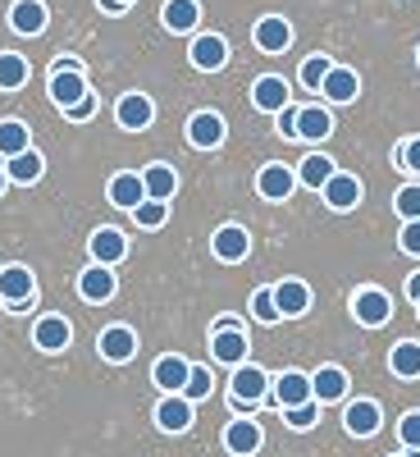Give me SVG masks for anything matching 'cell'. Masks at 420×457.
Listing matches in <instances>:
<instances>
[{
    "label": "cell",
    "mask_w": 420,
    "mask_h": 457,
    "mask_svg": "<svg viewBox=\"0 0 420 457\" xmlns=\"http://www.w3.org/2000/svg\"><path fill=\"white\" fill-rule=\"evenodd\" d=\"M37 293V279L28 265H10V270H0V302H5L10 312H23Z\"/></svg>",
    "instance_id": "cell-1"
},
{
    "label": "cell",
    "mask_w": 420,
    "mask_h": 457,
    "mask_svg": "<svg viewBox=\"0 0 420 457\" xmlns=\"http://www.w3.org/2000/svg\"><path fill=\"white\" fill-rule=\"evenodd\" d=\"M352 316L361 320V325H370V329H379L389 316H393V302H389V293L384 288H361L357 297H352Z\"/></svg>",
    "instance_id": "cell-2"
},
{
    "label": "cell",
    "mask_w": 420,
    "mask_h": 457,
    "mask_svg": "<svg viewBox=\"0 0 420 457\" xmlns=\"http://www.w3.org/2000/svg\"><path fill=\"white\" fill-rule=\"evenodd\" d=\"M292 187H297V174H292L288 165H279V161H270V165L256 174V193H260L265 202H288Z\"/></svg>",
    "instance_id": "cell-3"
},
{
    "label": "cell",
    "mask_w": 420,
    "mask_h": 457,
    "mask_svg": "<svg viewBox=\"0 0 420 457\" xmlns=\"http://www.w3.org/2000/svg\"><path fill=\"white\" fill-rule=\"evenodd\" d=\"M87 96V79H83V69H51V101L60 110L69 105H78Z\"/></svg>",
    "instance_id": "cell-4"
},
{
    "label": "cell",
    "mask_w": 420,
    "mask_h": 457,
    "mask_svg": "<svg viewBox=\"0 0 420 457\" xmlns=\"http://www.w3.org/2000/svg\"><path fill=\"white\" fill-rule=\"evenodd\" d=\"M114 120H119V129L137 133V129H146L151 120H156V105H151V96H142V92H128V96H119V105H114Z\"/></svg>",
    "instance_id": "cell-5"
},
{
    "label": "cell",
    "mask_w": 420,
    "mask_h": 457,
    "mask_svg": "<svg viewBox=\"0 0 420 457\" xmlns=\"http://www.w3.org/2000/svg\"><path fill=\"white\" fill-rule=\"evenodd\" d=\"M156 426L169 430V435H183L187 426H193V403H187L183 394H165L161 407H156Z\"/></svg>",
    "instance_id": "cell-6"
},
{
    "label": "cell",
    "mask_w": 420,
    "mask_h": 457,
    "mask_svg": "<svg viewBox=\"0 0 420 457\" xmlns=\"http://www.w3.org/2000/svg\"><path fill=\"white\" fill-rule=\"evenodd\" d=\"M210 357L224 366H243L247 361V334L243 329H215L210 334Z\"/></svg>",
    "instance_id": "cell-7"
},
{
    "label": "cell",
    "mask_w": 420,
    "mask_h": 457,
    "mask_svg": "<svg viewBox=\"0 0 420 457\" xmlns=\"http://www.w3.org/2000/svg\"><path fill=\"white\" fill-rule=\"evenodd\" d=\"M187 142L202 146V151L219 146V142H224V120H219L215 110H197L193 120H187Z\"/></svg>",
    "instance_id": "cell-8"
},
{
    "label": "cell",
    "mask_w": 420,
    "mask_h": 457,
    "mask_svg": "<svg viewBox=\"0 0 420 457\" xmlns=\"http://www.w3.org/2000/svg\"><path fill=\"white\" fill-rule=\"evenodd\" d=\"M210 247H215L219 261H243V256L251 252V238H247V228H243V224H224V228H215Z\"/></svg>",
    "instance_id": "cell-9"
},
{
    "label": "cell",
    "mask_w": 420,
    "mask_h": 457,
    "mask_svg": "<svg viewBox=\"0 0 420 457\" xmlns=\"http://www.w3.org/2000/svg\"><path fill=\"white\" fill-rule=\"evenodd\" d=\"M124 256H128V238L119 228H96L92 234V261L96 265H119Z\"/></svg>",
    "instance_id": "cell-10"
},
{
    "label": "cell",
    "mask_w": 420,
    "mask_h": 457,
    "mask_svg": "<svg viewBox=\"0 0 420 457\" xmlns=\"http://www.w3.org/2000/svg\"><path fill=\"white\" fill-rule=\"evenodd\" d=\"M69 320L64 316H42V320H37L32 325V343H37V348H42V353H60V348H69Z\"/></svg>",
    "instance_id": "cell-11"
},
{
    "label": "cell",
    "mask_w": 420,
    "mask_h": 457,
    "mask_svg": "<svg viewBox=\"0 0 420 457\" xmlns=\"http://www.w3.org/2000/svg\"><path fill=\"white\" fill-rule=\"evenodd\" d=\"M187 55H193V64H197L202 73H215V69H224V60H228V46H224V37H215V32H202Z\"/></svg>",
    "instance_id": "cell-12"
},
{
    "label": "cell",
    "mask_w": 420,
    "mask_h": 457,
    "mask_svg": "<svg viewBox=\"0 0 420 457\" xmlns=\"http://www.w3.org/2000/svg\"><path fill=\"white\" fill-rule=\"evenodd\" d=\"M133 353H137V334L128 325H110L101 334V357L105 361H133Z\"/></svg>",
    "instance_id": "cell-13"
},
{
    "label": "cell",
    "mask_w": 420,
    "mask_h": 457,
    "mask_svg": "<svg viewBox=\"0 0 420 457\" xmlns=\"http://www.w3.org/2000/svg\"><path fill=\"white\" fill-rule=\"evenodd\" d=\"M265 389H270V375H265L260 366H251V361L234 366V398L260 403V398H265Z\"/></svg>",
    "instance_id": "cell-14"
},
{
    "label": "cell",
    "mask_w": 420,
    "mask_h": 457,
    "mask_svg": "<svg viewBox=\"0 0 420 457\" xmlns=\"http://www.w3.org/2000/svg\"><path fill=\"white\" fill-rule=\"evenodd\" d=\"M251 37H256V46H260V51L279 55V51H288V42H292V28H288V19L270 14V19H260V23H256Z\"/></svg>",
    "instance_id": "cell-15"
},
{
    "label": "cell",
    "mask_w": 420,
    "mask_h": 457,
    "mask_svg": "<svg viewBox=\"0 0 420 457\" xmlns=\"http://www.w3.org/2000/svg\"><path fill=\"white\" fill-rule=\"evenodd\" d=\"M110 202L119 206V211H137V206L146 202L142 174H114V179H110Z\"/></svg>",
    "instance_id": "cell-16"
},
{
    "label": "cell",
    "mask_w": 420,
    "mask_h": 457,
    "mask_svg": "<svg viewBox=\"0 0 420 457\" xmlns=\"http://www.w3.org/2000/svg\"><path fill=\"white\" fill-rule=\"evenodd\" d=\"M275 307H279V316H307L311 312V288L301 279H284L275 288Z\"/></svg>",
    "instance_id": "cell-17"
},
{
    "label": "cell",
    "mask_w": 420,
    "mask_h": 457,
    "mask_svg": "<svg viewBox=\"0 0 420 457\" xmlns=\"http://www.w3.org/2000/svg\"><path fill=\"white\" fill-rule=\"evenodd\" d=\"M275 403L279 407H301V403H311V379L301 375V370H284L275 379Z\"/></svg>",
    "instance_id": "cell-18"
},
{
    "label": "cell",
    "mask_w": 420,
    "mask_h": 457,
    "mask_svg": "<svg viewBox=\"0 0 420 457\" xmlns=\"http://www.w3.org/2000/svg\"><path fill=\"white\" fill-rule=\"evenodd\" d=\"M342 394H348V370L320 366V370L311 375V398H316V403H338Z\"/></svg>",
    "instance_id": "cell-19"
},
{
    "label": "cell",
    "mask_w": 420,
    "mask_h": 457,
    "mask_svg": "<svg viewBox=\"0 0 420 457\" xmlns=\"http://www.w3.org/2000/svg\"><path fill=\"white\" fill-rule=\"evenodd\" d=\"M320 193H325V202H329L334 211H352V206L361 202V179H352V174H334V179L320 187Z\"/></svg>",
    "instance_id": "cell-20"
},
{
    "label": "cell",
    "mask_w": 420,
    "mask_h": 457,
    "mask_svg": "<svg viewBox=\"0 0 420 457\" xmlns=\"http://www.w3.org/2000/svg\"><path fill=\"white\" fill-rule=\"evenodd\" d=\"M251 101H256V110L279 114V110L288 105V83H284V79H275V73H265V79H256V83H251Z\"/></svg>",
    "instance_id": "cell-21"
},
{
    "label": "cell",
    "mask_w": 420,
    "mask_h": 457,
    "mask_svg": "<svg viewBox=\"0 0 420 457\" xmlns=\"http://www.w3.org/2000/svg\"><path fill=\"white\" fill-rule=\"evenodd\" d=\"M78 293H83V302H110L114 297L110 265H87V270L78 275Z\"/></svg>",
    "instance_id": "cell-22"
},
{
    "label": "cell",
    "mask_w": 420,
    "mask_h": 457,
    "mask_svg": "<svg viewBox=\"0 0 420 457\" xmlns=\"http://www.w3.org/2000/svg\"><path fill=\"white\" fill-rule=\"evenodd\" d=\"M224 448L234 453V457H251V453L260 448V426H256V421H228Z\"/></svg>",
    "instance_id": "cell-23"
},
{
    "label": "cell",
    "mask_w": 420,
    "mask_h": 457,
    "mask_svg": "<svg viewBox=\"0 0 420 457\" xmlns=\"http://www.w3.org/2000/svg\"><path fill=\"white\" fill-rule=\"evenodd\" d=\"M329 133H334V114H329L325 105H301V114H297V137L320 142V137H329Z\"/></svg>",
    "instance_id": "cell-24"
},
{
    "label": "cell",
    "mask_w": 420,
    "mask_h": 457,
    "mask_svg": "<svg viewBox=\"0 0 420 457\" xmlns=\"http://www.w3.org/2000/svg\"><path fill=\"white\" fill-rule=\"evenodd\" d=\"M10 23H14V32H23V37H37V32L46 28V5H42V0H14Z\"/></svg>",
    "instance_id": "cell-25"
},
{
    "label": "cell",
    "mask_w": 420,
    "mask_h": 457,
    "mask_svg": "<svg viewBox=\"0 0 420 457\" xmlns=\"http://www.w3.org/2000/svg\"><path fill=\"white\" fill-rule=\"evenodd\" d=\"M187 375H193V366H187L183 357H161V361H156V370H151V379H156V385H161L165 394H183Z\"/></svg>",
    "instance_id": "cell-26"
},
{
    "label": "cell",
    "mask_w": 420,
    "mask_h": 457,
    "mask_svg": "<svg viewBox=\"0 0 420 457\" xmlns=\"http://www.w3.org/2000/svg\"><path fill=\"white\" fill-rule=\"evenodd\" d=\"M320 92L329 96V101H342V105H348V101H357V92H361V83H357V73L352 69H329L325 73V83H320Z\"/></svg>",
    "instance_id": "cell-27"
},
{
    "label": "cell",
    "mask_w": 420,
    "mask_h": 457,
    "mask_svg": "<svg viewBox=\"0 0 420 457\" xmlns=\"http://www.w3.org/2000/svg\"><path fill=\"white\" fill-rule=\"evenodd\" d=\"M142 183H146V202H169L178 193V174L169 165H146Z\"/></svg>",
    "instance_id": "cell-28"
},
{
    "label": "cell",
    "mask_w": 420,
    "mask_h": 457,
    "mask_svg": "<svg viewBox=\"0 0 420 457\" xmlns=\"http://www.w3.org/2000/svg\"><path fill=\"white\" fill-rule=\"evenodd\" d=\"M342 426H348V435H357V439L375 435V430H379V403H370V398L352 403L348 416H342Z\"/></svg>",
    "instance_id": "cell-29"
},
{
    "label": "cell",
    "mask_w": 420,
    "mask_h": 457,
    "mask_svg": "<svg viewBox=\"0 0 420 457\" xmlns=\"http://www.w3.org/2000/svg\"><path fill=\"white\" fill-rule=\"evenodd\" d=\"M161 19H165L169 32H193L202 23V5H197V0H169Z\"/></svg>",
    "instance_id": "cell-30"
},
{
    "label": "cell",
    "mask_w": 420,
    "mask_h": 457,
    "mask_svg": "<svg viewBox=\"0 0 420 457\" xmlns=\"http://www.w3.org/2000/svg\"><path fill=\"white\" fill-rule=\"evenodd\" d=\"M389 366H393V375H402V379H416V375H420V343H416V338H402V343H393Z\"/></svg>",
    "instance_id": "cell-31"
},
{
    "label": "cell",
    "mask_w": 420,
    "mask_h": 457,
    "mask_svg": "<svg viewBox=\"0 0 420 457\" xmlns=\"http://www.w3.org/2000/svg\"><path fill=\"white\" fill-rule=\"evenodd\" d=\"M23 83H28V60L5 51V55H0V92H19Z\"/></svg>",
    "instance_id": "cell-32"
},
{
    "label": "cell",
    "mask_w": 420,
    "mask_h": 457,
    "mask_svg": "<svg viewBox=\"0 0 420 457\" xmlns=\"http://www.w3.org/2000/svg\"><path fill=\"white\" fill-rule=\"evenodd\" d=\"M23 151H28V129L19 120H0V156L14 161V156H23Z\"/></svg>",
    "instance_id": "cell-33"
},
{
    "label": "cell",
    "mask_w": 420,
    "mask_h": 457,
    "mask_svg": "<svg viewBox=\"0 0 420 457\" xmlns=\"http://www.w3.org/2000/svg\"><path fill=\"white\" fill-rule=\"evenodd\" d=\"M334 174H338V170H334V161H329V156H307V161H301V170H297V183H307V187H325Z\"/></svg>",
    "instance_id": "cell-34"
},
{
    "label": "cell",
    "mask_w": 420,
    "mask_h": 457,
    "mask_svg": "<svg viewBox=\"0 0 420 457\" xmlns=\"http://www.w3.org/2000/svg\"><path fill=\"white\" fill-rule=\"evenodd\" d=\"M42 170H46V161L28 146L23 156H14V161H10V170H5V174H10L14 183H37V179H42Z\"/></svg>",
    "instance_id": "cell-35"
},
{
    "label": "cell",
    "mask_w": 420,
    "mask_h": 457,
    "mask_svg": "<svg viewBox=\"0 0 420 457\" xmlns=\"http://www.w3.org/2000/svg\"><path fill=\"white\" fill-rule=\"evenodd\" d=\"M251 316H256L260 325H279V320H284V316H279V307H275V288L251 293Z\"/></svg>",
    "instance_id": "cell-36"
},
{
    "label": "cell",
    "mask_w": 420,
    "mask_h": 457,
    "mask_svg": "<svg viewBox=\"0 0 420 457\" xmlns=\"http://www.w3.org/2000/svg\"><path fill=\"white\" fill-rule=\"evenodd\" d=\"M210 389H215L210 370L206 366H193V375H187V385H183V398L187 403H202V398H210Z\"/></svg>",
    "instance_id": "cell-37"
},
{
    "label": "cell",
    "mask_w": 420,
    "mask_h": 457,
    "mask_svg": "<svg viewBox=\"0 0 420 457\" xmlns=\"http://www.w3.org/2000/svg\"><path fill=\"white\" fill-rule=\"evenodd\" d=\"M316 416H320V403H316V398H311V403H301V407H284L288 430H311V426H316Z\"/></svg>",
    "instance_id": "cell-38"
},
{
    "label": "cell",
    "mask_w": 420,
    "mask_h": 457,
    "mask_svg": "<svg viewBox=\"0 0 420 457\" xmlns=\"http://www.w3.org/2000/svg\"><path fill=\"white\" fill-rule=\"evenodd\" d=\"M133 220H137L142 228H161V224L169 220V202H142V206L133 211Z\"/></svg>",
    "instance_id": "cell-39"
},
{
    "label": "cell",
    "mask_w": 420,
    "mask_h": 457,
    "mask_svg": "<svg viewBox=\"0 0 420 457\" xmlns=\"http://www.w3.org/2000/svg\"><path fill=\"white\" fill-rule=\"evenodd\" d=\"M393 206H398L402 224H407V220H420V183H407L402 193H398V202H393Z\"/></svg>",
    "instance_id": "cell-40"
},
{
    "label": "cell",
    "mask_w": 420,
    "mask_h": 457,
    "mask_svg": "<svg viewBox=\"0 0 420 457\" xmlns=\"http://www.w3.org/2000/svg\"><path fill=\"white\" fill-rule=\"evenodd\" d=\"M329 69H334V64H329V55H311L307 64H301V83L320 92V83H325V73H329Z\"/></svg>",
    "instance_id": "cell-41"
},
{
    "label": "cell",
    "mask_w": 420,
    "mask_h": 457,
    "mask_svg": "<svg viewBox=\"0 0 420 457\" xmlns=\"http://www.w3.org/2000/svg\"><path fill=\"white\" fill-rule=\"evenodd\" d=\"M398 439H402V448H420V411H407L402 416V426H398Z\"/></svg>",
    "instance_id": "cell-42"
},
{
    "label": "cell",
    "mask_w": 420,
    "mask_h": 457,
    "mask_svg": "<svg viewBox=\"0 0 420 457\" xmlns=\"http://www.w3.org/2000/svg\"><path fill=\"white\" fill-rule=\"evenodd\" d=\"M64 114H69V120H73V124H87V120H92V114H96V96L87 92V96H83L78 105H69Z\"/></svg>",
    "instance_id": "cell-43"
},
{
    "label": "cell",
    "mask_w": 420,
    "mask_h": 457,
    "mask_svg": "<svg viewBox=\"0 0 420 457\" xmlns=\"http://www.w3.org/2000/svg\"><path fill=\"white\" fill-rule=\"evenodd\" d=\"M398 243H402V252L420 256V220H407V224H402V238H398Z\"/></svg>",
    "instance_id": "cell-44"
},
{
    "label": "cell",
    "mask_w": 420,
    "mask_h": 457,
    "mask_svg": "<svg viewBox=\"0 0 420 457\" xmlns=\"http://www.w3.org/2000/svg\"><path fill=\"white\" fill-rule=\"evenodd\" d=\"M398 165H407V170L420 174V137H411L407 146H398Z\"/></svg>",
    "instance_id": "cell-45"
},
{
    "label": "cell",
    "mask_w": 420,
    "mask_h": 457,
    "mask_svg": "<svg viewBox=\"0 0 420 457\" xmlns=\"http://www.w3.org/2000/svg\"><path fill=\"white\" fill-rule=\"evenodd\" d=\"M297 114H301V110H297L292 101L279 110V137H297Z\"/></svg>",
    "instance_id": "cell-46"
},
{
    "label": "cell",
    "mask_w": 420,
    "mask_h": 457,
    "mask_svg": "<svg viewBox=\"0 0 420 457\" xmlns=\"http://www.w3.org/2000/svg\"><path fill=\"white\" fill-rule=\"evenodd\" d=\"M407 297H411V302H420V270L407 279Z\"/></svg>",
    "instance_id": "cell-47"
},
{
    "label": "cell",
    "mask_w": 420,
    "mask_h": 457,
    "mask_svg": "<svg viewBox=\"0 0 420 457\" xmlns=\"http://www.w3.org/2000/svg\"><path fill=\"white\" fill-rule=\"evenodd\" d=\"M96 5H101L105 14H119V10H128V5H119V0H96Z\"/></svg>",
    "instance_id": "cell-48"
},
{
    "label": "cell",
    "mask_w": 420,
    "mask_h": 457,
    "mask_svg": "<svg viewBox=\"0 0 420 457\" xmlns=\"http://www.w3.org/2000/svg\"><path fill=\"white\" fill-rule=\"evenodd\" d=\"M5 183H10V174H5V170H0V193H5Z\"/></svg>",
    "instance_id": "cell-49"
},
{
    "label": "cell",
    "mask_w": 420,
    "mask_h": 457,
    "mask_svg": "<svg viewBox=\"0 0 420 457\" xmlns=\"http://www.w3.org/2000/svg\"><path fill=\"white\" fill-rule=\"evenodd\" d=\"M119 5H133V0H119Z\"/></svg>",
    "instance_id": "cell-50"
},
{
    "label": "cell",
    "mask_w": 420,
    "mask_h": 457,
    "mask_svg": "<svg viewBox=\"0 0 420 457\" xmlns=\"http://www.w3.org/2000/svg\"><path fill=\"white\" fill-rule=\"evenodd\" d=\"M416 307H420V302H416Z\"/></svg>",
    "instance_id": "cell-51"
},
{
    "label": "cell",
    "mask_w": 420,
    "mask_h": 457,
    "mask_svg": "<svg viewBox=\"0 0 420 457\" xmlns=\"http://www.w3.org/2000/svg\"><path fill=\"white\" fill-rule=\"evenodd\" d=\"M398 457H402V453H398Z\"/></svg>",
    "instance_id": "cell-52"
}]
</instances>
